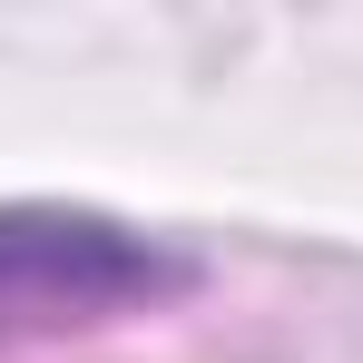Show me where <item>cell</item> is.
<instances>
[{
	"instance_id": "obj_1",
	"label": "cell",
	"mask_w": 363,
	"mask_h": 363,
	"mask_svg": "<svg viewBox=\"0 0 363 363\" xmlns=\"http://www.w3.org/2000/svg\"><path fill=\"white\" fill-rule=\"evenodd\" d=\"M186 285V255L128 236L108 216H69V206H0V314L30 324H89L128 314Z\"/></svg>"
}]
</instances>
